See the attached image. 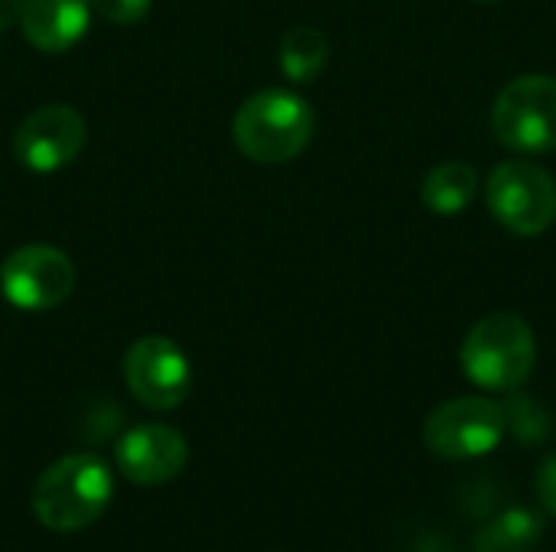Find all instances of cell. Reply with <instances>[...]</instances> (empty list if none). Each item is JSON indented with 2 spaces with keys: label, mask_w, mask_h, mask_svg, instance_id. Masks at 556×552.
Instances as JSON below:
<instances>
[{
  "label": "cell",
  "mask_w": 556,
  "mask_h": 552,
  "mask_svg": "<svg viewBox=\"0 0 556 552\" xmlns=\"http://www.w3.org/2000/svg\"><path fill=\"white\" fill-rule=\"evenodd\" d=\"M114 498V475L104 459L72 452L52 462L33 485V514L52 534H78L91 527Z\"/></svg>",
  "instance_id": "obj_1"
},
{
  "label": "cell",
  "mask_w": 556,
  "mask_h": 552,
  "mask_svg": "<svg viewBox=\"0 0 556 552\" xmlns=\"http://www.w3.org/2000/svg\"><path fill=\"white\" fill-rule=\"evenodd\" d=\"M316 130V114L306 98L287 88H264L251 94L235 120H231V137L235 146L254 159V163H290L296 159Z\"/></svg>",
  "instance_id": "obj_2"
},
{
  "label": "cell",
  "mask_w": 556,
  "mask_h": 552,
  "mask_svg": "<svg viewBox=\"0 0 556 552\" xmlns=\"http://www.w3.org/2000/svg\"><path fill=\"white\" fill-rule=\"evenodd\" d=\"M466 377L492 394H511L528 384L538 364L534 329L518 312L482 316L459 348Z\"/></svg>",
  "instance_id": "obj_3"
},
{
  "label": "cell",
  "mask_w": 556,
  "mask_h": 552,
  "mask_svg": "<svg viewBox=\"0 0 556 552\" xmlns=\"http://www.w3.org/2000/svg\"><path fill=\"white\" fill-rule=\"evenodd\" d=\"M485 205L505 231L538 238L556 221L554 176L531 159H508L492 169L485 182Z\"/></svg>",
  "instance_id": "obj_4"
},
{
  "label": "cell",
  "mask_w": 556,
  "mask_h": 552,
  "mask_svg": "<svg viewBox=\"0 0 556 552\" xmlns=\"http://www.w3.org/2000/svg\"><path fill=\"white\" fill-rule=\"evenodd\" d=\"M495 137L518 153L556 150V78L521 75L502 88L492 107Z\"/></svg>",
  "instance_id": "obj_5"
},
{
  "label": "cell",
  "mask_w": 556,
  "mask_h": 552,
  "mask_svg": "<svg viewBox=\"0 0 556 552\" xmlns=\"http://www.w3.org/2000/svg\"><path fill=\"white\" fill-rule=\"evenodd\" d=\"M502 439H505V410L489 397L446 400L424 423V446L446 462L489 455Z\"/></svg>",
  "instance_id": "obj_6"
},
{
  "label": "cell",
  "mask_w": 556,
  "mask_h": 552,
  "mask_svg": "<svg viewBox=\"0 0 556 552\" xmlns=\"http://www.w3.org/2000/svg\"><path fill=\"white\" fill-rule=\"evenodd\" d=\"M78 270L65 251L52 244H26L0 267V293L13 309L46 312L62 306L75 290Z\"/></svg>",
  "instance_id": "obj_7"
},
{
  "label": "cell",
  "mask_w": 556,
  "mask_h": 552,
  "mask_svg": "<svg viewBox=\"0 0 556 552\" xmlns=\"http://www.w3.org/2000/svg\"><path fill=\"white\" fill-rule=\"evenodd\" d=\"M124 384L147 410H176L192 387L186 351L166 335H143L124 355Z\"/></svg>",
  "instance_id": "obj_8"
},
{
  "label": "cell",
  "mask_w": 556,
  "mask_h": 552,
  "mask_svg": "<svg viewBox=\"0 0 556 552\" xmlns=\"http://www.w3.org/2000/svg\"><path fill=\"white\" fill-rule=\"evenodd\" d=\"M88 127L85 117L68 104H42L23 117L13 133V153L20 166L33 172H59L78 159Z\"/></svg>",
  "instance_id": "obj_9"
},
{
  "label": "cell",
  "mask_w": 556,
  "mask_h": 552,
  "mask_svg": "<svg viewBox=\"0 0 556 552\" xmlns=\"http://www.w3.org/2000/svg\"><path fill=\"white\" fill-rule=\"evenodd\" d=\"M189 462V442L166 423H143L121 436L117 442V468L127 482L140 488L169 485L182 475Z\"/></svg>",
  "instance_id": "obj_10"
},
{
  "label": "cell",
  "mask_w": 556,
  "mask_h": 552,
  "mask_svg": "<svg viewBox=\"0 0 556 552\" xmlns=\"http://www.w3.org/2000/svg\"><path fill=\"white\" fill-rule=\"evenodd\" d=\"M91 23V0H20V29L39 52L72 49Z\"/></svg>",
  "instance_id": "obj_11"
},
{
  "label": "cell",
  "mask_w": 556,
  "mask_h": 552,
  "mask_svg": "<svg viewBox=\"0 0 556 552\" xmlns=\"http://www.w3.org/2000/svg\"><path fill=\"white\" fill-rule=\"evenodd\" d=\"M479 195V172L463 159H446L424 176L420 202L443 218L463 215Z\"/></svg>",
  "instance_id": "obj_12"
},
{
  "label": "cell",
  "mask_w": 556,
  "mask_h": 552,
  "mask_svg": "<svg viewBox=\"0 0 556 552\" xmlns=\"http://www.w3.org/2000/svg\"><path fill=\"white\" fill-rule=\"evenodd\" d=\"M544 537V517L531 508H508L476 534L479 552L534 550Z\"/></svg>",
  "instance_id": "obj_13"
},
{
  "label": "cell",
  "mask_w": 556,
  "mask_h": 552,
  "mask_svg": "<svg viewBox=\"0 0 556 552\" xmlns=\"http://www.w3.org/2000/svg\"><path fill=\"white\" fill-rule=\"evenodd\" d=\"M329 62V42L313 26H293L280 39V72L290 81H313Z\"/></svg>",
  "instance_id": "obj_14"
},
{
  "label": "cell",
  "mask_w": 556,
  "mask_h": 552,
  "mask_svg": "<svg viewBox=\"0 0 556 552\" xmlns=\"http://www.w3.org/2000/svg\"><path fill=\"white\" fill-rule=\"evenodd\" d=\"M502 410H505V433H511L521 446H541L551 436V426H554L551 413L531 394L511 390Z\"/></svg>",
  "instance_id": "obj_15"
},
{
  "label": "cell",
  "mask_w": 556,
  "mask_h": 552,
  "mask_svg": "<svg viewBox=\"0 0 556 552\" xmlns=\"http://www.w3.org/2000/svg\"><path fill=\"white\" fill-rule=\"evenodd\" d=\"M150 3L153 0H91V13H98L114 26H130L150 13Z\"/></svg>",
  "instance_id": "obj_16"
},
{
  "label": "cell",
  "mask_w": 556,
  "mask_h": 552,
  "mask_svg": "<svg viewBox=\"0 0 556 552\" xmlns=\"http://www.w3.org/2000/svg\"><path fill=\"white\" fill-rule=\"evenodd\" d=\"M534 488H538V501H541V508H544L551 517H556V452L541 462L538 478H534Z\"/></svg>",
  "instance_id": "obj_17"
},
{
  "label": "cell",
  "mask_w": 556,
  "mask_h": 552,
  "mask_svg": "<svg viewBox=\"0 0 556 552\" xmlns=\"http://www.w3.org/2000/svg\"><path fill=\"white\" fill-rule=\"evenodd\" d=\"M20 23V0H0V33Z\"/></svg>",
  "instance_id": "obj_18"
},
{
  "label": "cell",
  "mask_w": 556,
  "mask_h": 552,
  "mask_svg": "<svg viewBox=\"0 0 556 552\" xmlns=\"http://www.w3.org/2000/svg\"><path fill=\"white\" fill-rule=\"evenodd\" d=\"M476 3H498V0H476Z\"/></svg>",
  "instance_id": "obj_19"
},
{
  "label": "cell",
  "mask_w": 556,
  "mask_h": 552,
  "mask_svg": "<svg viewBox=\"0 0 556 552\" xmlns=\"http://www.w3.org/2000/svg\"><path fill=\"white\" fill-rule=\"evenodd\" d=\"M525 552H531V550H525Z\"/></svg>",
  "instance_id": "obj_20"
}]
</instances>
